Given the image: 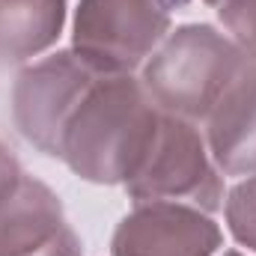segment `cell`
<instances>
[{"mask_svg": "<svg viewBox=\"0 0 256 256\" xmlns=\"http://www.w3.org/2000/svg\"><path fill=\"white\" fill-rule=\"evenodd\" d=\"M161 126L140 74H98L63 134L60 161L90 185H128Z\"/></svg>", "mask_w": 256, "mask_h": 256, "instance_id": "obj_1", "label": "cell"}, {"mask_svg": "<svg viewBox=\"0 0 256 256\" xmlns=\"http://www.w3.org/2000/svg\"><path fill=\"white\" fill-rule=\"evenodd\" d=\"M248 57L230 33L212 24H182L137 74L161 114L200 126Z\"/></svg>", "mask_w": 256, "mask_h": 256, "instance_id": "obj_2", "label": "cell"}, {"mask_svg": "<svg viewBox=\"0 0 256 256\" xmlns=\"http://www.w3.org/2000/svg\"><path fill=\"white\" fill-rule=\"evenodd\" d=\"M182 0H78L72 51L98 74H137L173 30Z\"/></svg>", "mask_w": 256, "mask_h": 256, "instance_id": "obj_3", "label": "cell"}, {"mask_svg": "<svg viewBox=\"0 0 256 256\" xmlns=\"http://www.w3.org/2000/svg\"><path fill=\"white\" fill-rule=\"evenodd\" d=\"M131 202H188L208 214L224 208L226 200V176L218 170L202 128L196 122L161 114V126L155 143L134 173L122 185Z\"/></svg>", "mask_w": 256, "mask_h": 256, "instance_id": "obj_4", "label": "cell"}, {"mask_svg": "<svg viewBox=\"0 0 256 256\" xmlns=\"http://www.w3.org/2000/svg\"><path fill=\"white\" fill-rule=\"evenodd\" d=\"M96 80L98 72L84 63L72 48L27 63L15 74L9 98L18 134L36 152L60 158L66 128Z\"/></svg>", "mask_w": 256, "mask_h": 256, "instance_id": "obj_5", "label": "cell"}, {"mask_svg": "<svg viewBox=\"0 0 256 256\" xmlns=\"http://www.w3.org/2000/svg\"><path fill=\"white\" fill-rule=\"evenodd\" d=\"M218 220L188 202H131L110 236V256H218Z\"/></svg>", "mask_w": 256, "mask_h": 256, "instance_id": "obj_6", "label": "cell"}, {"mask_svg": "<svg viewBox=\"0 0 256 256\" xmlns=\"http://www.w3.org/2000/svg\"><path fill=\"white\" fill-rule=\"evenodd\" d=\"M200 128L224 176H256V57L244 60Z\"/></svg>", "mask_w": 256, "mask_h": 256, "instance_id": "obj_7", "label": "cell"}, {"mask_svg": "<svg viewBox=\"0 0 256 256\" xmlns=\"http://www.w3.org/2000/svg\"><path fill=\"white\" fill-rule=\"evenodd\" d=\"M66 224L60 194L39 176L24 173L0 200V256H30L45 248Z\"/></svg>", "mask_w": 256, "mask_h": 256, "instance_id": "obj_8", "label": "cell"}, {"mask_svg": "<svg viewBox=\"0 0 256 256\" xmlns=\"http://www.w3.org/2000/svg\"><path fill=\"white\" fill-rule=\"evenodd\" d=\"M68 0H0V60L33 63L51 51L66 27Z\"/></svg>", "mask_w": 256, "mask_h": 256, "instance_id": "obj_9", "label": "cell"}, {"mask_svg": "<svg viewBox=\"0 0 256 256\" xmlns=\"http://www.w3.org/2000/svg\"><path fill=\"white\" fill-rule=\"evenodd\" d=\"M224 218H226L230 236L250 256H256V176L238 179L226 191Z\"/></svg>", "mask_w": 256, "mask_h": 256, "instance_id": "obj_10", "label": "cell"}, {"mask_svg": "<svg viewBox=\"0 0 256 256\" xmlns=\"http://www.w3.org/2000/svg\"><path fill=\"white\" fill-rule=\"evenodd\" d=\"M218 18H220L224 30L250 57H256V0H226L218 9Z\"/></svg>", "mask_w": 256, "mask_h": 256, "instance_id": "obj_11", "label": "cell"}, {"mask_svg": "<svg viewBox=\"0 0 256 256\" xmlns=\"http://www.w3.org/2000/svg\"><path fill=\"white\" fill-rule=\"evenodd\" d=\"M30 256H84V242L74 232V226L66 224L45 248H39L36 254H30Z\"/></svg>", "mask_w": 256, "mask_h": 256, "instance_id": "obj_12", "label": "cell"}, {"mask_svg": "<svg viewBox=\"0 0 256 256\" xmlns=\"http://www.w3.org/2000/svg\"><path fill=\"white\" fill-rule=\"evenodd\" d=\"M21 176H24V167H21L18 155H15V152L0 140V200L12 191L15 185H18V179H21Z\"/></svg>", "mask_w": 256, "mask_h": 256, "instance_id": "obj_13", "label": "cell"}, {"mask_svg": "<svg viewBox=\"0 0 256 256\" xmlns=\"http://www.w3.org/2000/svg\"><path fill=\"white\" fill-rule=\"evenodd\" d=\"M182 3H185V0H182ZM202 3H206V6H212V9H220L226 0H202Z\"/></svg>", "mask_w": 256, "mask_h": 256, "instance_id": "obj_14", "label": "cell"}, {"mask_svg": "<svg viewBox=\"0 0 256 256\" xmlns=\"http://www.w3.org/2000/svg\"><path fill=\"white\" fill-rule=\"evenodd\" d=\"M220 256H250V254H244V250H224Z\"/></svg>", "mask_w": 256, "mask_h": 256, "instance_id": "obj_15", "label": "cell"}]
</instances>
